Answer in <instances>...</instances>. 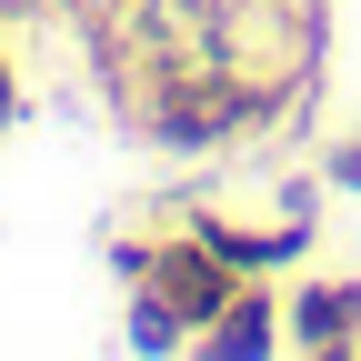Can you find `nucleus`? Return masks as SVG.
Masks as SVG:
<instances>
[{"instance_id":"obj_1","label":"nucleus","mask_w":361,"mask_h":361,"mask_svg":"<svg viewBox=\"0 0 361 361\" xmlns=\"http://www.w3.org/2000/svg\"><path fill=\"white\" fill-rule=\"evenodd\" d=\"M141 281H151V291L180 311V322H191V341H201V322H211V311L251 281V271H231L201 231H151V271H141Z\"/></svg>"},{"instance_id":"obj_5","label":"nucleus","mask_w":361,"mask_h":361,"mask_svg":"<svg viewBox=\"0 0 361 361\" xmlns=\"http://www.w3.org/2000/svg\"><path fill=\"white\" fill-rule=\"evenodd\" d=\"M311 151H322V180H331V191H351V201H361V121H351V130H331V141H311Z\"/></svg>"},{"instance_id":"obj_8","label":"nucleus","mask_w":361,"mask_h":361,"mask_svg":"<svg viewBox=\"0 0 361 361\" xmlns=\"http://www.w3.org/2000/svg\"><path fill=\"white\" fill-rule=\"evenodd\" d=\"M20 20H71V0H0V30H20Z\"/></svg>"},{"instance_id":"obj_2","label":"nucleus","mask_w":361,"mask_h":361,"mask_svg":"<svg viewBox=\"0 0 361 361\" xmlns=\"http://www.w3.org/2000/svg\"><path fill=\"white\" fill-rule=\"evenodd\" d=\"M281 331L311 361H361V281L351 271H301L281 291Z\"/></svg>"},{"instance_id":"obj_7","label":"nucleus","mask_w":361,"mask_h":361,"mask_svg":"<svg viewBox=\"0 0 361 361\" xmlns=\"http://www.w3.org/2000/svg\"><path fill=\"white\" fill-rule=\"evenodd\" d=\"M141 271H151V241L121 231V241H111V281H141Z\"/></svg>"},{"instance_id":"obj_4","label":"nucleus","mask_w":361,"mask_h":361,"mask_svg":"<svg viewBox=\"0 0 361 361\" xmlns=\"http://www.w3.org/2000/svg\"><path fill=\"white\" fill-rule=\"evenodd\" d=\"M121 341L141 351V361H161V351H191V322H180L151 281H130V322H121Z\"/></svg>"},{"instance_id":"obj_6","label":"nucleus","mask_w":361,"mask_h":361,"mask_svg":"<svg viewBox=\"0 0 361 361\" xmlns=\"http://www.w3.org/2000/svg\"><path fill=\"white\" fill-rule=\"evenodd\" d=\"M11 121H20V61H11V30H0V141H11Z\"/></svg>"},{"instance_id":"obj_3","label":"nucleus","mask_w":361,"mask_h":361,"mask_svg":"<svg viewBox=\"0 0 361 361\" xmlns=\"http://www.w3.org/2000/svg\"><path fill=\"white\" fill-rule=\"evenodd\" d=\"M191 351H211V361H271V351H291V331H281V291H271V271H251V281H241L231 301L211 311Z\"/></svg>"}]
</instances>
